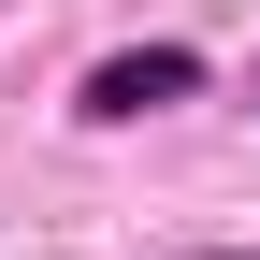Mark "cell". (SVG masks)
Here are the masks:
<instances>
[{
    "mask_svg": "<svg viewBox=\"0 0 260 260\" xmlns=\"http://www.w3.org/2000/svg\"><path fill=\"white\" fill-rule=\"evenodd\" d=\"M188 87H203V58H188V44H130V58H102V73L73 87V116H87V130H130V116L188 102Z\"/></svg>",
    "mask_w": 260,
    "mask_h": 260,
    "instance_id": "cell-1",
    "label": "cell"
},
{
    "mask_svg": "<svg viewBox=\"0 0 260 260\" xmlns=\"http://www.w3.org/2000/svg\"><path fill=\"white\" fill-rule=\"evenodd\" d=\"M159 260H260V246H159Z\"/></svg>",
    "mask_w": 260,
    "mask_h": 260,
    "instance_id": "cell-2",
    "label": "cell"
}]
</instances>
